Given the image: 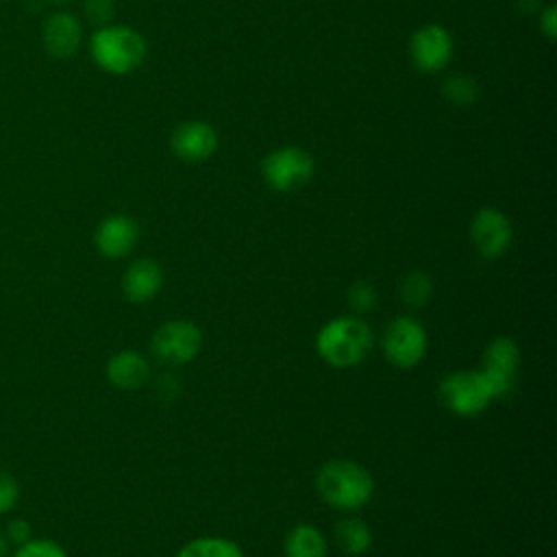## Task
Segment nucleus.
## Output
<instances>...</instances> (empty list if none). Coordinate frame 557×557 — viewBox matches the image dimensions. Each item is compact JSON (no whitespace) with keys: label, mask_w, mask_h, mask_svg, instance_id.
I'll list each match as a JSON object with an SVG mask.
<instances>
[{"label":"nucleus","mask_w":557,"mask_h":557,"mask_svg":"<svg viewBox=\"0 0 557 557\" xmlns=\"http://www.w3.org/2000/svg\"><path fill=\"white\" fill-rule=\"evenodd\" d=\"M315 487L326 505L342 511H355L370 500L374 481L357 461L333 459L318 470Z\"/></svg>","instance_id":"1"},{"label":"nucleus","mask_w":557,"mask_h":557,"mask_svg":"<svg viewBox=\"0 0 557 557\" xmlns=\"http://www.w3.org/2000/svg\"><path fill=\"white\" fill-rule=\"evenodd\" d=\"M89 54L107 74H131L146 59L144 37L124 24L98 26L89 37Z\"/></svg>","instance_id":"2"},{"label":"nucleus","mask_w":557,"mask_h":557,"mask_svg":"<svg viewBox=\"0 0 557 557\" xmlns=\"http://www.w3.org/2000/svg\"><path fill=\"white\" fill-rule=\"evenodd\" d=\"M372 342V329L361 318L337 315L318 331L315 348L326 363L350 368L368 357Z\"/></svg>","instance_id":"3"},{"label":"nucleus","mask_w":557,"mask_h":557,"mask_svg":"<svg viewBox=\"0 0 557 557\" xmlns=\"http://www.w3.org/2000/svg\"><path fill=\"white\" fill-rule=\"evenodd\" d=\"M313 168V157L298 146H281L261 159V176L278 194L300 189L311 178Z\"/></svg>","instance_id":"4"},{"label":"nucleus","mask_w":557,"mask_h":557,"mask_svg":"<svg viewBox=\"0 0 557 557\" xmlns=\"http://www.w3.org/2000/svg\"><path fill=\"white\" fill-rule=\"evenodd\" d=\"M518 366H520V348L511 337L500 335L485 346L479 372L492 394V400L507 398L516 389Z\"/></svg>","instance_id":"5"},{"label":"nucleus","mask_w":557,"mask_h":557,"mask_svg":"<svg viewBox=\"0 0 557 557\" xmlns=\"http://www.w3.org/2000/svg\"><path fill=\"white\" fill-rule=\"evenodd\" d=\"M440 400L450 413L472 418L487 409L492 394L479 370H457L442 379Z\"/></svg>","instance_id":"6"},{"label":"nucleus","mask_w":557,"mask_h":557,"mask_svg":"<svg viewBox=\"0 0 557 557\" xmlns=\"http://www.w3.org/2000/svg\"><path fill=\"white\" fill-rule=\"evenodd\" d=\"M383 352L398 368H413L426 352V331L411 315H396L383 331Z\"/></svg>","instance_id":"7"},{"label":"nucleus","mask_w":557,"mask_h":557,"mask_svg":"<svg viewBox=\"0 0 557 557\" xmlns=\"http://www.w3.org/2000/svg\"><path fill=\"white\" fill-rule=\"evenodd\" d=\"M200 342L202 335L194 322L168 320L154 331L150 348L159 361L168 366H183L198 355Z\"/></svg>","instance_id":"8"},{"label":"nucleus","mask_w":557,"mask_h":557,"mask_svg":"<svg viewBox=\"0 0 557 557\" xmlns=\"http://www.w3.org/2000/svg\"><path fill=\"white\" fill-rule=\"evenodd\" d=\"M409 59L422 74L444 70L453 59V37L442 24H424L409 39Z\"/></svg>","instance_id":"9"},{"label":"nucleus","mask_w":557,"mask_h":557,"mask_svg":"<svg viewBox=\"0 0 557 557\" xmlns=\"http://www.w3.org/2000/svg\"><path fill=\"white\" fill-rule=\"evenodd\" d=\"M511 222L494 207H483L470 222V239L483 259H498L511 244Z\"/></svg>","instance_id":"10"},{"label":"nucleus","mask_w":557,"mask_h":557,"mask_svg":"<svg viewBox=\"0 0 557 557\" xmlns=\"http://www.w3.org/2000/svg\"><path fill=\"white\" fill-rule=\"evenodd\" d=\"M172 152L187 163L207 161L218 148V133L209 122L187 120L181 122L170 137Z\"/></svg>","instance_id":"11"},{"label":"nucleus","mask_w":557,"mask_h":557,"mask_svg":"<svg viewBox=\"0 0 557 557\" xmlns=\"http://www.w3.org/2000/svg\"><path fill=\"white\" fill-rule=\"evenodd\" d=\"M139 239V226L131 215L113 213L100 220L94 233V244L100 250V255L109 259L126 257Z\"/></svg>","instance_id":"12"},{"label":"nucleus","mask_w":557,"mask_h":557,"mask_svg":"<svg viewBox=\"0 0 557 557\" xmlns=\"http://www.w3.org/2000/svg\"><path fill=\"white\" fill-rule=\"evenodd\" d=\"M83 39V26L70 11H57L46 17L41 26V44L54 59H70L76 54Z\"/></svg>","instance_id":"13"},{"label":"nucleus","mask_w":557,"mask_h":557,"mask_svg":"<svg viewBox=\"0 0 557 557\" xmlns=\"http://www.w3.org/2000/svg\"><path fill=\"white\" fill-rule=\"evenodd\" d=\"M163 285L161 265L152 259L133 261L122 276V292L131 302H148L159 294Z\"/></svg>","instance_id":"14"},{"label":"nucleus","mask_w":557,"mask_h":557,"mask_svg":"<svg viewBox=\"0 0 557 557\" xmlns=\"http://www.w3.org/2000/svg\"><path fill=\"white\" fill-rule=\"evenodd\" d=\"M150 363L137 350L115 352L107 363V379L120 389H137L148 381Z\"/></svg>","instance_id":"15"},{"label":"nucleus","mask_w":557,"mask_h":557,"mask_svg":"<svg viewBox=\"0 0 557 557\" xmlns=\"http://www.w3.org/2000/svg\"><path fill=\"white\" fill-rule=\"evenodd\" d=\"M329 546L313 524H296L285 537V557H326Z\"/></svg>","instance_id":"16"},{"label":"nucleus","mask_w":557,"mask_h":557,"mask_svg":"<svg viewBox=\"0 0 557 557\" xmlns=\"http://www.w3.org/2000/svg\"><path fill=\"white\" fill-rule=\"evenodd\" d=\"M335 544L346 555H363L372 546V531L361 518L346 516L335 524Z\"/></svg>","instance_id":"17"},{"label":"nucleus","mask_w":557,"mask_h":557,"mask_svg":"<svg viewBox=\"0 0 557 557\" xmlns=\"http://www.w3.org/2000/svg\"><path fill=\"white\" fill-rule=\"evenodd\" d=\"M176 557H246L244 550L226 537H196L187 542Z\"/></svg>","instance_id":"18"},{"label":"nucleus","mask_w":557,"mask_h":557,"mask_svg":"<svg viewBox=\"0 0 557 557\" xmlns=\"http://www.w3.org/2000/svg\"><path fill=\"white\" fill-rule=\"evenodd\" d=\"M398 294L407 307H413V309L424 307L429 302V298L433 296L431 276L422 270H413V272L405 274L400 281Z\"/></svg>","instance_id":"19"},{"label":"nucleus","mask_w":557,"mask_h":557,"mask_svg":"<svg viewBox=\"0 0 557 557\" xmlns=\"http://www.w3.org/2000/svg\"><path fill=\"white\" fill-rule=\"evenodd\" d=\"M442 94L453 104H472L479 98V83L468 74H453L442 83Z\"/></svg>","instance_id":"20"},{"label":"nucleus","mask_w":557,"mask_h":557,"mask_svg":"<svg viewBox=\"0 0 557 557\" xmlns=\"http://www.w3.org/2000/svg\"><path fill=\"white\" fill-rule=\"evenodd\" d=\"M346 298L357 313H366L376 305V287L370 281H357L348 287Z\"/></svg>","instance_id":"21"},{"label":"nucleus","mask_w":557,"mask_h":557,"mask_svg":"<svg viewBox=\"0 0 557 557\" xmlns=\"http://www.w3.org/2000/svg\"><path fill=\"white\" fill-rule=\"evenodd\" d=\"M15 557H67L65 550L52 540H33L20 544Z\"/></svg>","instance_id":"22"},{"label":"nucleus","mask_w":557,"mask_h":557,"mask_svg":"<svg viewBox=\"0 0 557 557\" xmlns=\"http://www.w3.org/2000/svg\"><path fill=\"white\" fill-rule=\"evenodd\" d=\"M85 15L89 22L104 26L111 22L113 13H115V4L113 0H85Z\"/></svg>","instance_id":"23"},{"label":"nucleus","mask_w":557,"mask_h":557,"mask_svg":"<svg viewBox=\"0 0 557 557\" xmlns=\"http://www.w3.org/2000/svg\"><path fill=\"white\" fill-rule=\"evenodd\" d=\"M17 500V483L9 472L0 470V513L9 511Z\"/></svg>","instance_id":"24"},{"label":"nucleus","mask_w":557,"mask_h":557,"mask_svg":"<svg viewBox=\"0 0 557 557\" xmlns=\"http://www.w3.org/2000/svg\"><path fill=\"white\" fill-rule=\"evenodd\" d=\"M540 30L546 35V39H555L557 35V7L550 2L544 7V11L540 13Z\"/></svg>","instance_id":"25"},{"label":"nucleus","mask_w":557,"mask_h":557,"mask_svg":"<svg viewBox=\"0 0 557 557\" xmlns=\"http://www.w3.org/2000/svg\"><path fill=\"white\" fill-rule=\"evenodd\" d=\"M28 535H30V524H28L26 520L15 518V520L9 522V527H7V537H9L11 542L24 544V542L28 540Z\"/></svg>","instance_id":"26"},{"label":"nucleus","mask_w":557,"mask_h":557,"mask_svg":"<svg viewBox=\"0 0 557 557\" xmlns=\"http://www.w3.org/2000/svg\"><path fill=\"white\" fill-rule=\"evenodd\" d=\"M7 555V537L0 533V557Z\"/></svg>","instance_id":"27"},{"label":"nucleus","mask_w":557,"mask_h":557,"mask_svg":"<svg viewBox=\"0 0 557 557\" xmlns=\"http://www.w3.org/2000/svg\"><path fill=\"white\" fill-rule=\"evenodd\" d=\"M52 2H59V4H63V2H70V0H52Z\"/></svg>","instance_id":"28"}]
</instances>
